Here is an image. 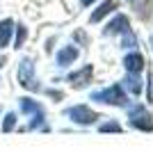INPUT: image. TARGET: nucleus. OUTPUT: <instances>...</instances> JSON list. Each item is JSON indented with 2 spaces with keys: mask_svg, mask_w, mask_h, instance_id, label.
Listing matches in <instances>:
<instances>
[{
  "mask_svg": "<svg viewBox=\"0 0 153 153\" xmlns=\"http://www.w3.org/2000/svg\"><path fill=\"white\" fill-rule=\"evenodd\" d=\"M89 2H94V0H82V5H89Z\"/></svg>",
  "mask_w": 153,
  "mask_h": 153,
  "instance_id": "obj_3",
  "label": "nucleus"
},
{
  "mask_svg": "<svg viewBox=\"0 0 153 153\" xmlns=\"http://www.w3.org/2000/svg\"><path fill=\"white\" fill-rule=\"evenodd\" d=\"M114 7H117V2H114V0H105V2H103V5L98 7V12H94V14H91V21H101L103 16H105V14H110L112 9H114Z\"/></svg>",
  "mask_w": 153,
  "mask_h": 153,
  "instance_id": "obj_1",
  "label": "nucleus"
},
{
  "mask_svg": "<svg viewBox=\"0 0 153 153\" xmlns=\"http://www.w3.org/2000/svg\"><path fill=\"white\" fill-rule=\"evenodd\" d=\"M12 21L7 19V21H2V23H0V46H5L7 41H9V34H12Z\"/></svg>",
  "mask_w": 153,
  "mask_h": 153,
  "instance_id": "obj_2",
  "label": "nucleus"
}]
</instances>
